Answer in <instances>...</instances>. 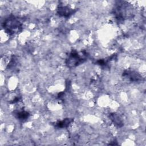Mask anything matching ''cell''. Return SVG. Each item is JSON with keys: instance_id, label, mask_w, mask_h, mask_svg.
<instances>
[{"instance_id": "obj_1", "label": "cell", "mask_w": 146, "mask_h": 146, "mask_svg": "<svg viewBox=\"0 0 146 146\" xmlns=\"http://www.w3.org/2000/svg\"><path fill=\"white\" fill-rule=\"evenodd\" d=\"M2 27L6 33L10 35H13L22 31L23 23L18 17L11 15L4 20L2 23Z\"/></svg>"}, {"instance_id": "obj_2", "label": "cell", "mask_w": 146, "mask_h": 146, "mask_svg": "<svg viewBox=\"0 0 146 146\" xmlns=\"http://www.w3.org/2000/svg\"><path fill=\"white\" fill-rule=\"evenodd\" d=\"M87 57V53L85 51L77 52L72 51L66 59V64L67 67L72 68L83 63Z\"/></svg>"}, {"instance_id": "obj_3", "label": "cell", "mask_w": 146, "mask_h": 146, "mask_svg": "<svg viewBox=\"0 0 146 146\" xmlns=\"http://www.w3.org/2000/svg\"><path fill=\"white\" fill-rule=\"evenodd\" d=\"M123 76L132 82H137L142 80V76L137 72L133 70H125L123 73Z\"/></svg>"}, {"instance_id": "obj_4", "label": "cell", "mask_w": 146, "mask_h": 146, "mask_svg": "<svg viewBox=\"0 0 146 146\" xmlns=\"http://www.w3.org/2000/svg\"><path fill=\"white\" fill-rule=\"evenodd\" d=\"M75 11L70 8L67 6H64V5H59L58 9H57V13L60 16V17H69L71 16L73 13H74Z\"/></svg>"}, {"instance_id": "obj_5", "label": "cell", "mask_w": 146, "mask_h": 146, "mask_svg": "<svg viewBox=\"0 0 146 146\" xmlns=\"http://www.w3.org/2000/svg\"><path fill=\"white\" fill-rule=\"evenodd\" d=\"M112 123L118 127H121L123 125V122L120 116L116 113H111L109 116Z\"/></svg>"}, {"instance_id": "obj_6", "label": "cell", "mask_w": 146, "mask_h": 146, "mask_svg": "<svg viewBox=\"0 0 146 146\" xmlns=\"http://www.w3.org/2000/svg\"><path fill=\"white\" fill-rule=\"evenodd\" d=\"M14 116L20 120H25L29 118L30 114L27 111L21 110V111H15L14 112Z\"/></svg>"}, {"instance_id": "obj_7", "label": "cell", "mask_w": 146, "mask_h": 146, "mask_svg": "<svg viewBox=\"0 0 146 146\" xmlns=\"http://www.w3.org/2000/svg\"><path fill=\"white\" fill-rule=\"evenodd\" d=\"M72 121H73L72 119L66 118L63 120L58 121L55 124V127L57 128H66L72 123Z\"/></svg>"}]
</instances>
